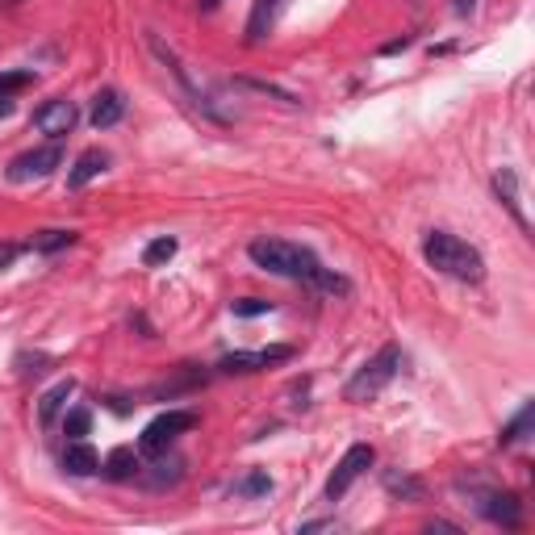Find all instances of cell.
Instances as JSON below:
<instances>
[{
	"label": "cell",
	"instance_id": "15",
	"mask_svg": "<svg viewBox=\"0 0 535 535\" xmlns=\"http://www.w3.org/2000/svg\"><path fill=\"white\" fill-rule=\"evenodd\" d=\"M105 168H109V155L101 147H88L72 164V172H67V184H72V189H84V184H92Z\"/></svg>",
	"mask_w": 535,
	"mask_h": 535
},
{
	"label": "cell",
	"instance_id": "12",
	"mask_svg": "<svg viewBox=\"0 0 535 535\" xmlns=\"http://www.w3.org/2000/svg\"><path fill=\"white\" fill-rule=\"evenodd\" d=\"M63 469L72 473V477H92V473H101V456H97V448H88L84 439H67Z\"/></svg>",
	"mask_w": 535,
	"mask_h": 535
},
{
	"label": "cell",
	"instance_id": "27",
	"mask_svg": "<svg viewBox=\"0 0 535 535\" xmlns=\"http://www.w3.org/2000/svg\"><path fill=\"white\" fill-rule=\"evenodd\" d=\"M34 84V72H5L0 76V97H13V92L30 88Z\"/></svg>",
	"mask_w": 535,
	"mask_h": 535
},
{
	"label": "cell",
	"instance_id": "11",
	"mask_svg": "<svg viewBox=\"0 0 535 535\" xmlns=\"http://www.w3.org/2000/svg\"><path fill=\"white\" fill-rule=\"evenodd\" d=\"M494 193H498V201L510 209V218H515L523 230H531V222H527V214H523V193H519V172H515V168H498Z\"/></svg>",
	"mask_w": 535,
	"mask_h": 535
},
{
	"label": "cell",
	"instance_id": "25",
	"mask_svg": "<svg viewBox=\"0 0 535 535\" xmlns=\"http://www.w3.org/2000/svg\"><path fill=\"white\" fill-rule=\"evenodd\" d=\"M63 431H67V439H84L92 431V410L88 406H72L67 418H63Z\"/></svg>",
	"mask_w": 535,
	"mask_h": 535
},
{
	"label": "cell",
	"instance_id": "19",
	"mask_svg": "<svg viewBox=\"0 0 535 535\" xmlns=\"http://www.w3.org/2000/svg\"><path fill=\"white\" fill-rule=\"evenodd\" d=\"M531 418H535V402H523V410L510 418V423L502 427V435H498V448H515V444H523L527 439V431H531Z\"/></svg>",
	"mask_w": 535,
	"mask_h": 535
},
{
	"label": "cell",
	"instance_id": "26",
	"mask_svg": "<svg viewBox=\"0 0 535 535\" xmlns=\"http://www.w3.org/2000/svg\"><path fill=\"white\" fill-rule=\"evenodd\" d=\"M230 314H235V318H260V314H272V301H260V297L230 301Z\"/></svg>",
	"mask_w": 535,
	"mask_h": 535
},
{
	"label": "cell",
	"instance_id": "14",
	"mask_svg": "<svg viewBox=\"0 0 535 535\" xmlns=\"http://www.w3.org/2000/svg\"><path fill=\"white\" fill-rule=\"evenodd\" d=\"M72 393H76V381L67 377V381H55L51 389L42 393V402H38V423L42 427H55V418L63 414V406L72 402Z\"/></svg>",
	"mask_w": 535,
	"mask_h": 535
},
{
	"label": "cell",
	"instance_id": "6",
	"mask_svg": "<svg viewBox=\"0 0 535 535\" xmlns=\"http://www.w3.org/2000/svg\"><path fill=\"white\" fill-rule=\"evenodd\" d=\"M372 460H377V452H372V444H352L347 448L343 456H339V464H335V473L327 477V502H339L347 490H352V485L372 469Z\"/></svg>",
	"mask_w": 535,
	"mask_h": 535
},
{
	"label": "cell",
	"instance_id": "34",
	"mask_svg": "<svg viewBox=\"0 0 535 535\" xmlns=\"http://www.w3.org/2000/svg\"><path fill=\"white\" fill-rule=\"evenodd\" d=\"M218 5H222V0H197V9H201V13H214Z\"/></svg>",
	"mask_w": 535,
	"mask_h": 535
},
{
	"label": "cell",
	"instance_id": "4",
	"mask_svg": "<svg viewBox=\"0 0 535 535\" xmlns=\"http://www.w3.org/2000/svg\"><path fill=\"white\" fill-rule=\"evenodd\" d=\"M151 51H155V59H159V63H164V67H168V72H172V80L180 84V92H184V97H189V105H193V109L201 113V118H209V122H226V113H222V109H218V105H214V101H209V97H205V92H201V88L193 84V76H189V67H184V63H180V55L172 51V46H168L164 38H155V34H151Z\"/></svg>",
	"mask_w": 535,
	"mask_h": 535
},
{
	"label": "cell",
	"instance_id": "5",
	"mask_svg": "<svg viewBox=\"0 0 535 535\" xmlns=\"http://www.w3.org/2000/svg\"><path fill=\"white\" fill-rule=\"evenodd\" d=\"M197 427V414L193 410H168V414H159L155 423L143 431V439H138V456H164L176 439L184 435V431H193Z\"/></svg>",
	"mask_w": 535,
	"mask_h": 535
},
{
	"label": "cell",
	"instance_id": "7",
	"mask_svg": "<svg viewBox=\"0 0 535 535\" xmlns=\"http://www.w3.org/2000/svg\"><path fill=\"white\" fill-rule=\"evenodd\" d=\"M59 168H63V143H46V147H34V151H21L5 176L13 184H30V180H46Z\"/></svg>",
	"mask_w": 535,
	"mask_h": 535
},
{
	"label": "cell",
	"instance_id": "8",
	"mask_svg": "<svg viewBox=\"0 0 535 535\" xmlns=\"http://www.w3.org/2000/svg\"><path fill=\"white\" fill-rule=\"evenodd\" d=\"M469 498L477 506V515L490 519L494 527H506V531L523 527V502L510 490H469Z\"/></svg>",
	"mask_w": 535,
	"mask_h": 535
},
{
	"label": "cell",
	"instance_id": "17",
	"mask_svg": "<svg viewBox=\"0 0 535 535\" xmlns=\"http://www.w3.org/2000/svg\"><path fill=\"white\" fill-rule=\"evenodd\" d=\"M276 13H281V0H255L251 5V17H247V42H264Z\"/></svg>",
	"mask_w": 535,
	"mask_h": 535
},
{
	"label": "cell",
	"instance_id": "1",
	"mask_svg": "<svg viewBox=\"0 0 535 535\" xmlns=\"http://www.w3.org/2000/svg\"><path fill=\"white\" fill-rule=\"evenodd\" d=\"M423 255L435 272L452 276V281H464V285H481L485 281V260L473 243H464L452 230H431L423 239Z\"/></svg>",
	"mask_w": 535,
	"mask_h": 535
},
{
	"label": "cell",
	"instance_id": "23",
	"mask_svg": "<svg viewBox=\"0 0 535 535\" xmlns=\"http://www.w3.org/2000/svg\"><path fill=\"white\" fill-rule=\"evenodd\" d=\"M176 251H180V243H176L172 235H164V239H155V243L143 247V264H147V268H159V264H168Z\"/></svg>",
	"mask_w": 535,
	"mask_h": 535
},
{
	"label": "cell",
	"instance_id": "3",
	"mask_svg": "<svg viewBox=\"0 0 535 535\" xmlns=\"http://www.w3.org/2000/svg\"><path fill=\"white\" fill-rule=\"evenodd\" d=\"M398 368H402V347L398 343H385L377 356L364 360L356 372H352V381L343 385V402H372L377 393L389 389V381L398 377Z\"/></svg>",
	"mask_w": 535,
	"mask_h": 535
},
{
	"label": "cell",
	"instance_id": "24",
	"mask_svg": "<svg viewBox=\"0 0 535 535\" xmlns=\"http://www.w3.org/2000/svg\"><path fill=\"white\" fill-rule=\"evenodd\" d=\"M235 494H243V498H264V494H272V477H268L264 469H251V473L235 485Z\"/></svg>",
	"mask_w": 535,
	"mask_h": 535
},
{
	"label": "cell",
	"instance_id": "30",
	"mask_svg": "<svg viewBox=\"0 0 535 535\" xmlns=\"http://www.w3.org/2000/svg\"><path fill=\"white\" fill-rule=\"evenodd\" d=\"M335 519H314V523H301V531H331Z\"/></svg>",
	"mask_w": 535,
	"mask_h": 535
},
{
	"label": "cell",
	"instance_id": "9",
	"mask_svg": "<svg viewBox=\"0 0 535 535\" xmlns=\"http://www.w3.org/2000/svg\"><path fill=\"white\" fill-rule=\"evenodd\" d=\"M76 122H80V109H76V101H67V97L46 101V105L34 113V126H38L42 134H51V143H59V138L72 134Z\"/></svg>",
	"mask_w": 535,
	"mask_h": 535
},
{
	"label": "cell",
	"instance_id": "32",
	"mask_svg": "<svg viewBox=\"0 0 535 535\" xmlns=\"http://www.w3.org/2000/svg\"><path fill=\"white\" fill-rule=\"evenodd\" d=\"M473 9H477V0H456V13H460V17H469Z\"/></svg>",
	"mask_w": 535,
	"mask_h": 535
},
{
	"label": "cell",
	"instance_id": "22",
	"mask_svg": "<svg viewBox=\"0 0 535 535\" xmlns=\"http://www.w3.org/2000/svg\"><path fill=\"white\" fill-rule=\"evenodd\" d=\"M385 490L393 498H406V502H418L423 498V481L410 477V473H385Z\"/></svg>",
	"mask_w": 535,
	"mask_h": 535
},
{
	"label": "cell",
	"instance_id": "36",
	"mask_svg": "<svg viewBox=\"0 0 535 535\" xmlns=\"http://www.w3.org/2000/svg\"><path fill=\"white\" fill-rule=\"evenodd\" d=\"M21 5V0H0V9H17Z\"/></svg>",
	"mask_w": 535,
	"mask_h": 535
},
{
	"label": "cell",
	"instance_id": "20",
	"mask_svg": "<svg viewBox=\"0 0 535 535\" xmlns=\"http://www.w3.org/2000/svg\"><path fill=\"white\" fill-rule=\"evenodd\" d=\"M306 285L318 289V293H331V297H347V293H352V281H347V276H339V272H331V268H318Z\"/></svg>",
	"mask_w": 535,
	"mask_h": 535
},
{
	"label": "cell",
	"instance_id": "28",
	"mask_svg": "<svg viewBox=\"0 0 535 535\" xmlns=\"http://www.w3.org/2000/svg\"><path fill=\"white\" fill-rule=\"evenodd\" d=\"M243 88H255V92H268V97H276V101H285V105H301L293 92H285V88H276V84H264V80H239Z\"/></svg>",
	"mask_w": 535,
	"mask_h": 535
},
{
	"label": "cell",
	"instance_id": "21",
	"mask_svg": "<svg viewBox=\"0 0 535 535\" xmlns=\"http://www.w3.org/2000/svg\"><path fill=\"white\" fill-rule=\"evenodd\" d=\"M72 243H76V230H38V235L30 239V247L42 251V255H55V251L72 247Z\"/></svg>",
	"mask_w": 535,
	"mask_h": 535
},
{
	"label": "cell",
	"instance_id": "2",
	"mask_svg": "<svg viewBox=\"0 0 535 535\" xmlns=\"http://www.w3.org/2000/svg\"><path fill=\"white\" fill-rule=\"evenodd\" d=\"M247 255H251L255 268H264L272 276H289V281H310V276L322 268L310 247L289 243V239H255L247 247Z\"/></svg>",
	"mask_w": 535,
	"mask_h": 535
},
{
	"label": "cell",
	"instance_id": "10",
	"mask_svg": "<svg viewBox=\"0 0 535 535\" xmlns=\"http://www.w3.org/2000/svg\"><path fill=\"white\" fill-rule=\"evenodd\" d=\"M281 360H293V347L289 343H276V347H260V352H230L218 360L222 372H260V368H272Z\"/></svg>",
	"mask_w": 535,
	"mask_h": 535
},
{
	"label": "cell",
	"instance_id": "35",
	"mask_svg": "<svg viewBox=\"0 0 535 535\" xmlns=\"http://www.w3.org/2000/svg\"><path fill=\"white\" fill-rule=\"evenodd\" d=\"M9 109H13V101H9V97H0V118H5Z\"/></svg>",
	"mask_w": 535,
	"mask_h": 535
},
{
	"label": "cell",
	"instance_id": "16",
	"mask_svg": "<svg viewBox=\"0 0 535 535\" xmlns=\"http://www.w3.org/2000/svg\"><path fill=\"white\" fill-rule=\"evenodd\" d=\"M101 473H105L109 481H130V477L143 473V464H138V452H134V448H113V452L101 460Z\"/></svg>",
	"mask_w": 535,
	"mask_h": 535
},
{
	"label": "cell",
	"instance_id": "33",
	"mask_svg": "<svg viewBox=\"0 0 535 535\" xmlns=\"http://www.w3.org/2000/svg\"><path fill=\"white\" fill-rule=\"evenodd\" d=\"M406 46H410V38H398V42L385 46V55H398V51H406Z\"/></svg>",
	"mask_w": 535,
	"mask_h": 535
},
{
	"label": "cell",
	"instance_id": "29",
	"mask_svg": "<svg viewBox=\"0 0 535 535\" xmlns=\"http://www.w3.org/2000/svg\"><path fill=\"white\" fill-rule=\"evenodd\" d=\"M17 255H21V247H17V243H0V268L17 264Z\"/></svg>",
	"mask_w": 535,
	"mask_h": 535
},
{
	"label": "cell",
	"instance_id": "13",
	"mask_svg": "<svg viewBox=\"0 0 535 535\" xmlns=\"http://www.w3.org/2000/svg\"><path fill=\"white\" fill-rule=\"evenodd\" d=\"M126 118V97L118 88H105L97 92V101H92V126L97 130H109V126H118Z\"/></svg>",
	"mask_w": 535,
	"mask_h": 535
},
{
	"label": "cell",
	"instance_id": "18",
	"mask_svg": "<svg viewBox=\"0 0 535 535\" xmlns=\"http://www.w3.org/2000/svg\"><path fill=\"white\" fill-rule=\"evenodd\" d=\"M184 477V460H168V452L164 456H155V464H151V473H143V481L151 485V490H168V485H176Z\"/></svg>",
	"mask_w": 535,
	"mask_h": 535
},
{
	"label": "cell",
	"instance_id": "31",
	"mask_svg": "<svg viewBox=\"0 0 535 535\" xmlns=\"http://www.w3.org/2000/svg\"><path fill=\"white\" fill-rule=\"evenodd\" d=\"M427 531H460V527H456V523H448V519H431V523H427Z\"/></svg>",
	"mask_w": 535,
	"mask_h": 535
}]
</instances>
